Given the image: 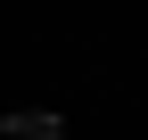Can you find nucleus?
Here are the masks:
<instances>
[{
    "instance_id": "1",
    "label": "nucleus",
    "mask_w": 148,
    "mask_h": 140,
    "mask_svg": "<svg viewBox=\"0 0 148 140\" xmlns=\"http://www.w3.org/2000/svg\"><path fill=\"white\" fill-rule=\"evenodd\" d=\"M0 140H66L58 115H0Z\"/></svg>"
}]
</instances>
